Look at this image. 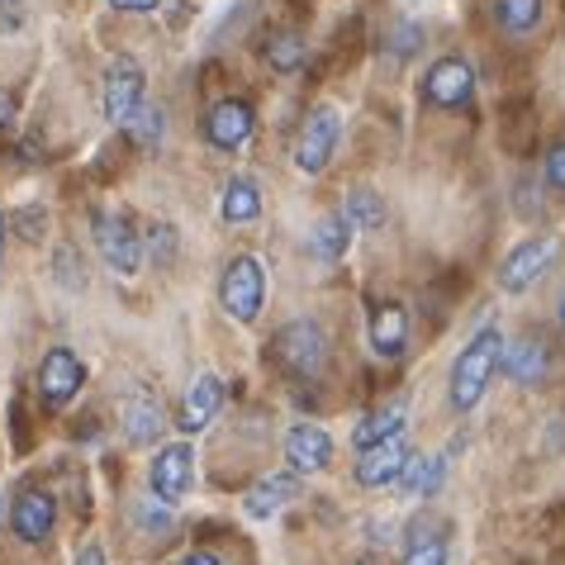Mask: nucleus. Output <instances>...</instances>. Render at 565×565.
<instances>
[{"label": "nucleus", "mask_w": 565, "mask_h": 565, "mask_svg": "<svg viewBox=\"0 0 565 565\" xmlns=\"http://www.w3.org/2000/svg\"><path fill=\"white\" fill-rule=\"evenodd\" d=\"M499 352H504V333L499 328H480L461 348L457 366H451V404L457 409H476L499 371Z\"/></svg>", "instance_id": "obj_1"}, {"label": "nucleus", "mask_w": 565, "mask_h": 565, "mask_svg": "<svg viewBox=\"0 0 565 565\" xmlns=\"http://www.w3.org/2000/svg\"><path fill=\"white\" fill-rule=\"evenodd\" d=\"M262 300H266V271L257 257H233L224 266V280H218V305H224L228 319L238 323H257L262 313Z\"/></svg>", "instance_id": "obj_2"}, {"label": "nucleus", "mask_w": 565, "mask_h": 565, "mask_svg": "<svg viewBox=\"0 0 565 565\" xmlns=\"http://www.w3.org/2000/svg\"><path fill=\"white\" fill-rule=\"evenodd\" d=\"M556 257H561V243L552 238V233L518 243L513 253L499 262V290H504V295H523V290H532V286H537V280L556 266Z\"/></svg>", "instance_id": "obj_3"}, {"label": "nucleus", "mask_w": 565, "mask_h": 565, "mask_svg": "<svg viewBox=\"0 0 565 565\" xmlns=\"http://www.w3.org/2000/svg\"><path fill=\"white\" fill-rule=\"evenodd\" d=\"M276 361H280V366H286L290 375H300V381H313V375L323 371V361H328V338H323V328L309 323V319L286 323V328L276 333Z\"/></svg>", "instance_id": "obj_4"}, {"label": "nucleus", "mask_w": 565, "mask_h": 565, "mask_svg": "<svg viewBox=\"0 0 565 565\" xmlns=\"http://www.w3.org/2000/svg\"><path fill=\"white\" fill-rule=\"evenodd\" d=\"M338 138H342V124H338V109H309V119L300 124V138H295V167L305 171V177H319V171H328V162H333L338 152Z\"/></svg>", "instance_id": "obj_5"}, {"label": "nucleus", "mask_w": 565, "mask_h": 565, "mask_svg": "<svg viewBox=\"0 0 565 565\" xmlns=\"http://www.w3.org/2000/svg\"><path fill=\"white\" fill-rule=\"evenodd\" d=\"M96 247L115 276L143 271V243H138V233L124 214H96Z\"/></svg>", "instance_id": "obj_6"}, {"label": "nucleus", "mask_w": 565, "mask_h": 565, "mask_svg": "<svg viewBox=\"0 0 565 565\" xmlns=\"http://www.w3.org/2000/svg\"><path fill=\"white\" fill-rule=\"evenodd\" d=\"M423 96H428V105H437V109H461L470 96H476V72H470V62L437 57L428 67V76H423Z\"/></svg>", "instance_id": "obj_7"}, {"label": "nucleus", "mask_w": 565, "mask_h": 565, "mask_svg": "<svg viewBox=\"0 0 565 565\" xmlns=\"http://www.w3.org/2000/svg\"><path fill=\"white\" fill-rule=\"evenodd\" d=\"M82 381H86V366L72 348H53L39 361V399L49 404V409H62V404L82 390Z\"/></svg>", "instance_id": "obj_8"}, {"label": "nucleus", "mask_w": 565, "mask_h": 565, "mask_svg": "<svg viewBox=\"0 0 565 565\" xmlns=\"http://www.w3.org/2000/svg\"><path fill=\"white\" fill-rule=\"evenodd\" d=\"M138 105H143V67H138V57H115L105 72V119L129 124Z\"/></svg>", "instance_id": "obj_9"}, {"label": "nucleus", "mask_w": 565, "mask_h": 565, "mask_svg": "<svg viewBox=\"0 0 565 565\" xmlns=\"http://www.w3.org/2000/svg\"><path fill=\"white\" fill-rule=\"evenodd\" d=\"M191 470H195V451L185 447V443H171L157 451V461H152V494L162 499V504H181L185 490H191Z\"/></svg>", "instance_id": "obj_10"}, {"label": "nucleus", "mask_w": 565, "mask_h": 565, "mask_svg": "<svg viewBox=\"0 0 565 565\" xmlns=\"http://www.w3.org/2000/svg\"><path fill=\"white\" fill-rule=\"evenodd\" d=\"M253 129H257V115L247 100H218L205 119V138L218 152H238L253 138Z\"/></svg>", "instance_id": "obj_11"}, {"label": "nucleus", "mask_w": 565, "mask_h": 565, "mask_svg": "<svg viewBox=\"0 0 565 565\" xmlns=\"http://www.w3.org/2000/svg\"><path fill=\"white\" fill-rule=\"evenodd\" d=\"M286 461L295 476H319V470L333 461V437H328L319 423H295L286 433Z\"/></svg>", "instance_id": "obj_12"}, {"label": "nucleus", "mask_w": 565, "mask_h": 565, "mask_svg": "<svg viewBox=\"0 0 565 565\" xmlns=\"http://www.w3.org/2000/svg\"><path fill=\"white\" fill-rule=\"evenodd\" d=\"M57 523V499L49 490H29L14 499V509H10V527H14V537L29 542V546H39L43 537L53 532Z\"/></svg>", "instance_id": "obj_13"}, {"label": "nucleus", "mask_w": 565, "mask_h": 565, "mask_svg": "<svg viewBox=\"0 0 565 565\" xmlns=\"http://www.w3.org/2000/svg\"><path fill=\"white\" fill-rule=\"evenodd\" d=\"M218 404H224V381L218 375H195L191 390H185V399H181V409H177V428L181 433H205L214 414H218Z\"/></svg>", "instance_id": "obj_14"}, {"label": "nucleus", "mask_w": 565, "mask_h": 565, "mask_svg": "<svg viewBox=\"0 0 565 565\" xmlns=\"http://www.w3.org/2000/svg\"><path fill=\"white\" fill-rule=\"evenodd\" d=\"M404 461H409V451H404L399 437L371 443V447H361V457H356V480L366 484V490H385V484L399 480Z\"/></svg>", "instance_id": "obj_15"}, {"label": "nucleus", "mask_w": 565, "mask_h": 565, "mask_svg": "<svg viewBox=\"0 0 565 565\" xmlns=\"http://www.w3.org/2000/svg\"><path fill=\"white\" fill-rule=\"evenodd\" d=\"M546 366H552V356H546L542 338H518V342H504V352H499V371L513 385H542Z\"/></svg>", "instance_id": "obj_16"}, {"label": "nucleus", "mask_w": 565, "mask_h": 565, "mask_svg": "<svg viewBox=\"0 0 565 565\" xmlns=\"http://www.w3.org/2000/svg\"><path fill=\"white\" fill-rule=\"evenodd\" d=\"M295 494H300V480H295L290 470H276V476H266V480H257L253 490H247L243 509H247V518H271V513L286 509Z\"/></svg>", "instance_id": "obj_17"}, {"label": "nucleus", "mask_w": 565, "mask_h": 565, "mask_svg": "<svg viewBox=\"0 0 565 565\" xmlns=\"http://www.w3.org/2000/svg\"><path fill=\"white\" fill-rule=\"evenodd\" d=\"M404 342H409V319H404V309L399 305H375V313H371V348H375V356L395 361V356H404Z\"/></svg>", "instance_id": "obj_18"}, {"label": "nucleus", "mask_w": 565, "mask_h": 565, "mask_svg": "<svg viewBox=\"0 0 565 565\" xmlns=\"http://www.w3.org/2000/svg\"><path fill=\"white\" fill-rule=\"evenodd\" d=\"M352 218L342 214V210H333V214H323L319 224H313V233H309V247H313V257L319 262H338V257H348V243H352Z\"/></svg>", "instance_id": "obj_19"}, {"label": "nucleus", "mask_w": 565, "mask_h": 565, "mask_svg": "<svg viewBox=\"0 0 565 565\" xmlns=\"http://www.w3.org/2000/svg\"><path fill=\"white\" fill-rule=\"evenodd\" d=\"M162 428H167V418H162V404H157V399L134 395L129 404H124V433H129L134 447L157 443V433H162Z\"/></svg>", "instance_id": "obj_20"}, {"label": "nucleus", "mask_w": 565, "mask_h": 565, "mask_svg": "<svg viewBox=\"0 0 565 565\" xmlns=\"http://www.w3.org/2000/svg\"><path fill=\"white\" fill-rule=\"evenodd\" d=\"M218 214L228 218V224H253L262 214V191L253 177H233L224 181V200H218Z\"/></svg>", "instance_id": "obj_21"}, {"label": "nucleus", "mask_w": 565, "mask_h": 565, "mask_svg": "<svg viewBox=\"0 0 565 565\" xmlns=\"http://www.w3.org/2000/svg\"><path fill=\"white\" fill-rule=\"evenodd\" d=\"M443 476H447V457H409L395 484H404V494L409 499H433L437 484H443Z\"/></svg>", "instance_id": "obj_22"}, {"label": "nucleus", "mask_w": 565, "mask_h": 565, "mask_svg": "<svg viewBox=\"0 0 565 565\" xmlns=\"http://www.w3.org/2000/svg\"><path fill=\"white\" fill-rule=\"evenodd\" d=\"M404 404H390V409L381 414H371L366 423H356V433H352V443L356 447H371V443H385V437H399L404 433Z\"/></svg>", "instance_id": "obj_23"}, {"label": "nucleus", "mask_w": 565, "mask_h": 565, "mask_svg": "<svg viewBox=\"0 0 565 565\" xmlns=\"http://www.w3.org/2000/svg\"><path fill=\"white\" fill-rule=\"evenodd\" d=\"M494 14L509 34H532L542 20V0H494Z\"/></svg>", "instance_id": "obj_24"}, {"label": "nucleus", "mask_w": 565, "mask_h": 565, "mask_svg": "<svg viewBox=\"0 0 565 565\" xmlns=\"http://www.w3.org/2000/svg\"><path fill=\"white\" fill-rule=\"evenodd\" d=\"M342 214L352 218V228L371 233V228H381V224H385V200L375 195V191H352V195H348V205H342Z\"/></svg>", "instance_id": "obj_25"}, {"label": "nucleus", "mask_w": 565, "mask_h": 565, "mask_svg": "<svg viewBox=\"0 0 565 565\" xmlns=\"http://www.w3.org/2000/svg\"><path fill=\"white\" fill-rule=\"evenodd\" d=\"M124 129H129L143 148H157V143H162V134H167V115H162L157 105H138L134 115H129V124H124Z\"/></svg>", "instance_id": "obj_26"}, {"label": "nucleus", "mask_w": 565, "mask_h": 565, "mask_svg": "<svg viewBox=\"0 0 565 565\" xmlns=\"http://www.w3.org/2000/svg\"><path fill=\"white\" fill-rule=\"evenodd\" d=\"M266 62H271L276 72H295L305 62V43L300 34H276L271 43H266Z\"/></svg>", "instance_id": "obj_27"}, {"label": "nucleus", "mask_w": 565, "mask_h": 565, "mask_svg": "<svg viewBox=\"0 0 565 565\" xmlns=\"http://www.w3.org/2000/svg\"><path fill=\"white\" fill-rule=\"evenodd\" d=\"M404 565H447V542L443 537H428V542H414Z\"/></svg>", "instance_id": "obj_28"}, {"label": "nucleus", "mask_w": 565, "mask_h": 565, "mask_svg": "<svg viewBox=\"0 0 565 565\" xmlns=\"http://www.w3.org/2000/svg\"><path fill=\"white\" fill-rule=\"evenodd\" d=\"M546 181H552V191L565 195V138H561L552 152H546Z\"/></svg>", "instance_id": "obj_29"}, {"label": "nucleus", "mask_w": 565, "mask_h": 565, "mask_svg": "<svg viewBox=\"0 0 565 565\" xmlns=\"http://www.w3.org/2000/svg\"><path fill=\"white\" fill-rule=\"evenodd\" d=\"M115 10H124V14H148V10H157L162 0H109Z\"/></svg>", "instance_id": "obj_30"}, {"label": "nucleus", "mask_w": 565, "mask_h": 565, "mask_svg": "<svg viewBox=\"0 0 565 565\" xmlns=\"http://www.w3.org/2000/svg\"><path fill=\"white\" fill-rule=\"evenodd\" d=\"M39 218H43L39 210H24V214H20V228H24V238H29V243H39V238H43V233H39Z\"/></svg>", "instance_id": "obj_31"}, {"label": "nucleus", "mask_w": 565, "mask_h": 565, "mask_svg": "<svg viewBox=\"0 0 565 565\" xmlns=\"http://www.w3.org/2000/svg\"><path fill=\"white\" fill-rule=\"evenodd\" d=\"M76 565H109V561H105V552H100V546H86V552L76 556Z\"/></svg>", "instance_id": "obj_32"}, {"label": "nucleus", "mask_w": 565, "mask_h": 565, "mask_svg": "<svg viewBox=\"0 0 565 565\" xmlns=\"http://www.w3.org/2000/svg\"><path fill=\"white\" fill-rule=\"evenodd\" d=\"M181 565H218V561H214V556H210V552H191V556H185V561H181Z\"/></svg>", "instance_id": "obj_33"}, {"label": "nucleus", "mask_w": 565, "mask_h": 565, "mask_svg": "<svg viewBox=\"0 0 565 565\" xmlns=\"http://www.w3.org/2000/svg\"><path fill=\"white\" fill-rule=\"evenodd\" d=\"M10 124V96H0V129Z\"/></svg>", "instance_id": "obj_34"}, {"label": "nucleus", "mask_w": 565, "mask_h": 565, "mask_svg": "<svg viewBox=\"0 0 565 565\" xmlns=\"http://www.w3.org/2000/svg\"><path fill=\"white\" fill-rule=\"evenodd\" d=\"M0 247H6V214H0Z\"/></svg>", "instance_id": "obj_35"}, {"label": "nucleus", "mask_w": 565, "mask_h": 565, "mask_svg": "<svg viewBox=\"0 0 565 565\" xmlns=\"http://www.w3.org/2000/svg\"><path fill=\"white\" fill-rule=\"evenodd\" d=\"M561 328H565V295H561Z\"/></svg>", "instance_id": "obj_36"}]
</instances>
